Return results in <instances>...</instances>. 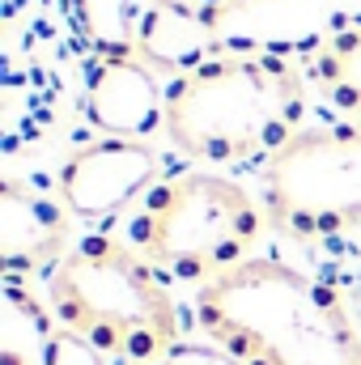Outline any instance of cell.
Segmentation results:
<instances>
[{
  "instance_id": "cell-1",
  "label": "cell",
  "mask_w": 361,
  "mask_h": 365,
  "mask_svg": "<svg viewBox=\"0 0 361 365\" xmlns=\"http://www.w3.org/2000/svg\"><path fill=\"white\" fill-rule=\"evenodd\" d=\"M208 344L243 365H361L357 306L323 276L255 255L195 289Z\"/></svg>"
},
{
  "instance_id": "cell-2",
  "label": "cell",
  "mask_w": 361,
  "mask_h": 365,
  "mask_svg": "<svg viewBox=\"0 0 361 365\" xmlns=\"http://www.w3.org/2000/svg\"><path fill=\"white\" fill-rule=\"evenodd\" d=\"M306 73L280 56H213L166 90V136L191 162L276 158L306 132Z\"/></svg>"
},
{
  "instance_id": "cell-3",
  "label": "cell",
  "mask_w": 361,
  "mask_h": 365,
  "mask_svg": "<svg viewBox=\"0 0 361 365\" xmlns=\"http://www.w3.org/2000/svg\"><path fill=\"white\" fill-rule=\"evenodd\" d=\"M47 306L60 327L93 344L102 357L162 365L183 344L179 306L166 276L128 238L86 234L47 272Z\"/></svg>"
},
{
  "instance_id": "cell-4",
  "label": "cell",
  "mask_w": 361,
  "mask_h": 365,
  "mask_svg": "<svg viewBox=\"0 0 361 365\" xmlns=\"http://www.w3.org/2000/svg\"><path fill=\"white\" fill-rule=\"evenodd\" d=\"M268 212L243 182L208 170L162 179L128 217V242L158 272L195 289L255 259Z\"/></svg>"
},
{
  "instance_id": "cell-5",
  "label": "cell",
  "mask_w": 361,
  "mask_h": 365,
  "mask_svg": "<svg viewBox=\"0 0 361 365\" xmlns=\"http://www.w3.org/2000/svg\"><path fill=\"white\" fill-rule=\"evenodd\" d=\"M264 212L302 247L361 234V123L298 132L264 166Z\"/></svg>"
},
{
  "instance_id": "cell-6",
  "label": "cell",
  "mask_w": 361,
  "mask_h": 365,
  "mask_svg": "<svg viewBox=\"0 0 361 365\" xmlns=\"http://www.w3.org/2000/svg\"><path fill=\"white\" fill-rule=\"evenodd\" d=\"M158 175H162V162L145 140L98 136L60 162L56 182H60V200L73 217L106 221V217H119L123 208L141 204L162 182Z\"/></svg>"
},
{
  "instance_id": "cell-7",
  "label": "cell",
  "mask_w": 361,
  "mask_h": 365,
  "mask_svg": "<svg viewBox=\"0 0 361 365\" xmlns=\"http://www.w3.org/2000/svg\"><path fill=\"white\" fill-rule=\"evenodd\" d=\"M86 115L102 136L145 140L166 132V90L136 56H98L86 86Z\"/></svg>"
},
{
  "instance_id": "cell-8",
  "label": "cell",
  "mask_w": 361,
  "mask_h": 365,
  "mask_svg": "<svg viewBox=\"0 0 361 365\" xmlns=\"http://www.w3.org/2000/svg\"><path fill=\"white\" fill-rule=\"evenodd\" d=\"M68 208L21 179L0 182V264L9 280L21 272H51L68 255Z\"/></svg>"
},
{
  "instance_id": "cell-9",
  "label": "cell",
  "mask_w": 361,
  "mask_h": 365,
  "mask_svg": "<svg viewBox=\"0 0 361 365\" xmlns=\"http://www.w3.org/2000/svg\"><path fill=\"white\" fill-rule=\"evenodd\" d=\"M217 9L195 4V0H149L136 34V60L149 68H171V73H191L195 64L213 60L217 43Z\"/></svg>"
},
{
  "instance_id": "cell-10",
  "label": "cell",
  "mask_w": 361,
  "mask_h": 365,
  "mask_svg": "<svg viewBox=\"0 0 361 365\" xmlns=\"http://www.w3.org/2000/svg\"><path fill=\"white\" fill-rule=\"evenodd\" d=\"M302 73L332 110H340L349 123H361V21L327 30L306 51Z\"/></svg>"
},
{
  "instance_id": "cell-11",
  "label": "cell",
  "mask_w": 361,
  "mask_h": 365,
  "mask_svg": "<svg viewBox=\"0 0 361 365\" xmlns=\"http://www.w3.org/2000/svg\"><path fill=\"white\" fill-rule=\"evenodd\" d=\"M56 314L43 306L21 280L4 276V306H0V365H47L56 344Z\"/></svg>"
},
{
  "instance_id": "cell-12",
  "label": "cell",
  "mask_w": 361,
  "mask_h": 365,
  "mask_svg": "<svg viewBox=\"0 0 361 365\" xmlns=\"http://www.w3.org/2000/svg\"><path fill=\"white\" fill-rule=\"evenodd\" d=\"M73 9L98 56H136L145 0H73Z\"/></svg>"
},
{
  "instance_id": "cell-13",
  "label": "cell",
  "mask_w": 361,
  "mask_h": 365,
  "mask_svg": "<svg viewBox=\"0 0 361 365\" xmlns=\"http://www.w3.org/2000/svg\"><path fill=\"white\" fill-rule=\"evenodd\" d=\"M106 357L93 349V344H86L81 336H73L68 327H60L56 331V344H51V357H47V365H102Z\"/></svg>"
},
{
  "instance_id": "cell-14",
  "label": "cell",
  "mask_w": 361,
  "mask_h": 365,
  "mask_svg": "<svg viewBox=\"0 0 361 365\" xmlns=\"http://www.w3.org/2000/svg\"><path fill=\"white\" fill-rule=\"evenodd\" d=\"M162 365H243L234 361L225 349H217V344H195V340H183L179 349H171L166 357H162Z\"/></svg>"
},
{
  "instance_id": "cell-15",
  "label": "cell",
  "mask_w": 361,
  "mask_h": 365,
  "mask_svg": "<svg viewBox=\"0 0 361 365\" xmlns=\"http://www.w3.org/2000/svg\"><path fill=\"white\" fill-rule=\"evenodd\" d=\"M353 306H357V314H361V272H357V302Z\"/></svg>"
}]
</instances>
